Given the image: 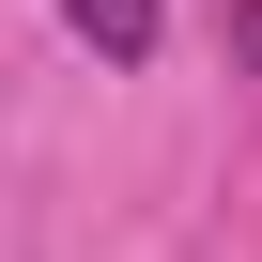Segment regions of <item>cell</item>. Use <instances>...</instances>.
I'll list each match as a JSON object with an SVG mask.
<instances>
[{
	"mask_svg": "<svg viewBox=\"0 0 262 262\" xmlns=\"http://www.w3.org/2000/svg\"><path fill=\"white\" fill-rule=\"evenodd\" d=\"M247 62H262V0H247Z\"/></svg>",
	"mask_w": 262,
	"mask_h": 262,
	"instance_id": "7a4b0ae2",
	"label": "cell"
},
{
	"mask_svg": "<svg viewBox=\"0 0 262 262\" xmlns=\"http://www.w3.org/2000/svg\"><path fill=\"white\" fill-rule=\"evenodd\" d=\"M62 31H77L93 62H155V31H170V0H62Z\"/></svg>",
	"mask_w": 262,
	"mask_h": 262,
	"instance_id": "6da1fadb",
	"label": "cell"
}]
</instances>
